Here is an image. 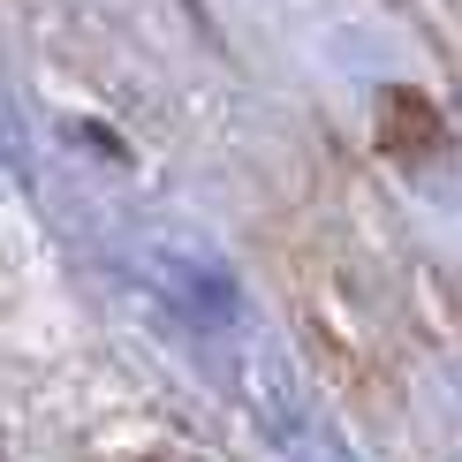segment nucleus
Wrapping results in <instances>:
<instances>
[{
  "mask_svg": "<svg viewBox=\"0 0 462 462\" xmlns=\"http://www.w3.org/2000/svg\"><path fill=\"white\" fill-rule=\"evenodd\" d=\"M152 462H175V455H152Z\"/></svg>",
  "mask_w": 462,
  "mask_h": 462,
  "instance_id": "nucleus-1",
  "label": "nucleus"
}]
</instances>
